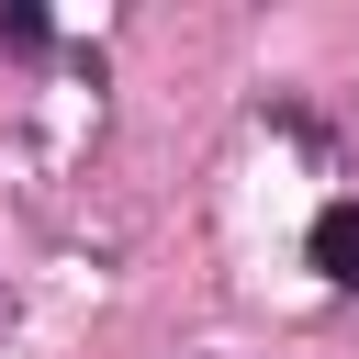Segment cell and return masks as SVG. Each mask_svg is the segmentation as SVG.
Returning a JSON list of instances; mask_svg holds the SVG:
<instances>
[{
    "instance_id": "obj_1",
    "label": "cell",
    "mask_w": 359,
    "mask_h": 359,
    "mask_svg": "<svg viewBox=\"0 0 359 359\" xmlns=\"http://www.w3.org/2000/svg\"><path fill=\"white\" fill-rule=\"evenodd\" d=\"M314 269L359 292V202H325V213H314Z\"/></svg>"
}]
</instances>
